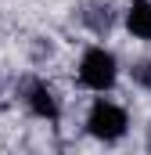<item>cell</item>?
<instances>
[{
	"label": "cell",
	"instance_id": "1",
	"mask_svg": "<svg viewBox=\"0 0 151 155\" xmlns=\"http://www.w3.org/2000/svg\"><path fill=\"white\" fill-rule=\"evenodd\" d=\"M119 72H122V65H119V58H115V51H108L104 43H90L83 54H79V65H76V83L83 87V90H90V94H112L115 83H119Z\"/></svg>",
	"mask_w": 151,
	"mask_h": 155
},
{
	"label": "cell",
	"instance_id": "2",
	"mask_svg": "<svg viewBox=\"0 0 151 155\" xmlns=\"http://www.w3.org/2000/svg\"><path fill=\"white\" fill-rule=\"evenodd\" d=\"M83 130H86L90 141H97V144L108 148V144H119L130 134V116L112 97H94L90 108H86V119H83Z\"/></svg>",
	"mask_w": 151,
	"mask_h": 155
},
{
	"label": "cell",
	"instance_id": "3",
	"mask_svg": "<svg viewBox=\"0 0 151 155\" xmlns=\"http://www.w3.org/2000/svg\"><path fill=\"white\" fill-rule=\"evenodd\" d=\"M14 97L22 101V108L33 119L47 123V126H58V123H61V97H58V90H54L43 76H36V72L22 76L14 83Z\"/></svg>",
	"mask_w": 151,
	"mask_h": 155
},
{
	"label": "cell",
	"instance_id": "4",
	"mask_svg": "<svg viewBox=\"0 0 151 155\" xmlns=\"http://www.w3.org/2000/svg\"><path fill=\"white\" fill-rule=\"evenodd\" d=\"M76 15H79V25H83L90 36H97V40H104L115 25H119V11H115L112 0H83Z\"/></svg>",
	"mask_w": 151,
	"mask_h": 155
},
{
	"label": "cell",
	"instance_id": "5",
	"mask_svg": "<svg viewBox=\"0 0 151 155\" xmlns=\"http://www.w3.org/2000/svg\"><path fill=\"white\" fill-rule=\"evenodd\" d=\"M122 25L133 40L151 43V0H130V7L122 11Z\"/></svg>",
	"mask_w": 151,
	"mask_h": 155
},
{
	"label": "cell",
	"instance_id": "6",
	"mask_svg": "<svg viewBox=\"0 0 151 155\" xmlns=\"http://www.w3.org/2000/svg\"><path fill=\"white\" fill-rule=\"evenodd\" d=\"M130 79H133L137 90L151 94V58H137V61L130 65Z\"/></svg>",
	"mask_w": 151,
	"mask_h": 155
},
{
	"label": "cell",
	"instance_id": "7",
	"mask_svg": "<svg viewBox=\"0 0 151 155\" xmlns=\"http://www.w3.org/2000/svg\"><path fill=\"white\" fill-rule=\"evenodd\" d=\"M148 152H151V126H148Z\"/></svg>",
	"mask_w": 151,
	"mask_h": 155
}]
</instances>
